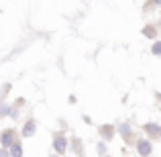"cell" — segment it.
I'll use <instances>...</instances> for the list:
<instances>
[{"label": "cell", "mask_w": 161, "mask_h": 157, "mask_svg": "<svg viewBox=\"0 0 161 157\" xmlns=\"http://www.w3.org/2000/svg\"><path fill=\"white\" fill-rule=\"evenodd\" d=\"M149 151H151L149 141H141V143H139V153H141V155H149Z\"/></svg>", "instance_id": "6da1fadb"}, {"label": "cell", "mask_w": 161, "mask_h": 157, "mask_svg": "<svg viewBox=\"0 0 161 157\" xmlns=\"http://www.w3.org/2000/svg\"><path fill=\"white\" fill-rule=\"evenodd\" d=\"M55 149H57V151L65 149V139H63L61 135H55Z\"/></svg>", "instance_id": "7a4b0ae2"}, {"label": "cell", "mask_w": 161, "mask_h": 157, "mask_svg": "<svg viewBox=\"0 0 161 157\" xmlns=\"http://www.w3.org/2000/svg\"><path fill=\"white\" fill-rule=\"evenodd\" d=\"M12 137H14V131H6V133L2 135V145H12Z\"/></svg>", "instance_id": "3957f363"}, {"label": "cell", "mask_w": 161, "mask_h": 157, "mask_svg": "<svg viewBox=\"0 0 161 157\" xmlns=\"http://www.w3.org/2000/svg\"><path fill=\"white\" fill-rule=\"evenodd\" d=\"M12 157H20V145L19 143H12Z\"/></svg>", "instance_id": "277c9868"}, {"label": "cell", "mask_w": 161, "mask_h": 157, "mask_svg": "<svg viewBox=\"0 0 161 157\" xmlns=\"http://www.w3.org/2000/svg\"><path fill=\"white\" fill-rule=\"evenodd\" d=\"M33 131H35V122H27V126H25V135H33Z\"/></svg>", "instance_id": "5b68a950"}, {"label": "cell", "mask_w": 161, "mask_h": 157, "mask_svg": "<svg viewBox=\"0 0 161 157\" xmlns=\"http://www.w3.org/2000/svg\"><path fill=\"white\" fill-rule=\"evenodd\" d=\"M145 35H147V37H153V35H155V29H153V27H147V29H145Z\"/></svg>", "instance_id": "8992f818"}, {"label": "cell", "mask_w": 161, "mask_h": 157, "mask_svg": "<svg viewBox=\"0 0 161 157\" xmlns=\"http://www.w3.org/2000/svg\"><path fill=\"white\" fill-rule=\"evenodd\" d=\"M147 131H149L151 135H157V126H153V125H149V126H147Z\"/></svg>", "instance_id": "52a82bcc"}, {"label": "cell", "mask_w": 161, "mask_h": 157, "mask_svg": "<svg viewBox=\"0 0 161 157\" xmlns=\"http://www.w3.org/2000/svg\"><path fill=\"white\" fill-rule=\"evenodd\" d=\"M153 53H161V43H155V47H153Z\"/></svg>", "instance_id": "ba28073f"}]
</instances>
